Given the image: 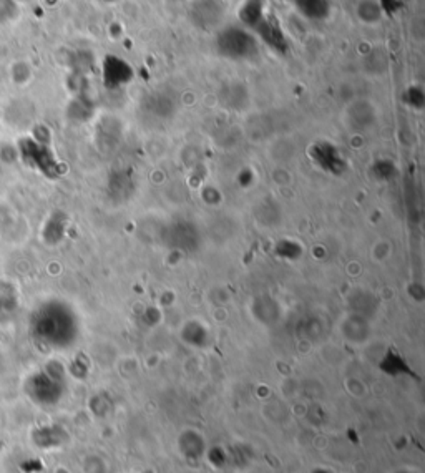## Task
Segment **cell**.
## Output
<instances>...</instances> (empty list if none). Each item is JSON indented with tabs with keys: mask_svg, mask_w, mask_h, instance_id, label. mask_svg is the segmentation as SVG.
<instances>
[{
	"mask_svg": "<svg viewBox=\"0 0 425 473\" xmlns=\"http://www.w3.org/2000/svg\"><path fill=\"white\" fill-rule=\"evenodd\" d=\"M266 8L262 6V0H246L239 11V18L249 29H254L266 15Z\"/></svg>",
	"mask_w": 425,
	"mask_h": 473,
	"instance_id": "7",
	"label": "cell"
},
{
	"mask_svg": "<svg viewBox=\"0 0 425 473\" xmlns=\"http://www.w3.org/2000/svg\"><path fill=\"white\" fill-rule=\"evenodd\" d=\"M298 11L309 20H322L331 13L329 0H294Z\"/></svg>",
	"mask_w": 425,
	"mask_h": 473,
	"instance_id": "6",
	"label": "cell"
},
{
	"mask_svg": "<svg viewBox=\"0 0 425 473\" xmlns=\"http://www.w3.org/2000/svg\"><path fill=\"white\" fill-rule=\"evenodd\" d=\"M133 78V70L127 62L122 58L108 55L103 62V82L108 89H118V86L127 85Z\"/></svg>",
	"mask_w": 425,
	"mask_h": 473,
	"instance_id": "5",
	"label": "cell"
},
{
	"mask_svg": "<svg viewBox=\"0 0 425 473\" xmlns=\"http://www.w3.org/2000/svg\"><path fill=\"white\" fill-rule=\"evenodd\" d=\"M283 2H294V0H283Z\"/></svg>",
	"mask_w": 425,
	"mask_h": 473,
	"instance_id": "8",
	"label": "cell"
},
{
	"mask_svg": "<svg viewBox=\"0 0 425 473\" xmlns=\"http://www.w3.org/2000/svg\"><path fill=\"white\" fill-rule=\"evenodd\" d=\"M311 156L312 162L316 163L319 168L324 169L326 173L341 174L345 171V168H348V163H345L341 151L337 150L334 145L326 143V141H321V143L314 145L311 148Z\"/></svg>",
	"mask_w": 425,
	"mask_h": 473,
	"instance_id": "4",
	"label": "cell"
},
{
	"mask_svg": "<svg viewBox=\"0 0 425 473\" xmlns=\"http://www.w3.org/2000/svg\"><path fill=\"white\" fill-rule=\"evenodd\" d=\"M106 2H113V0H106Z\"/></svg>",
	"mask_w": 425,
	"mask_h": 473,
	"instance_id": "9",
	"label": "cell"
},
{
	"mask_svg": "<svg viewBox=\"0 0 425 473\" xmlns=\"http://www.w3.org/2000/svg\"><path fill=\"white\" fill-rule=\"evenodd\" d=\"M216 48L229 60H249L258 53V42L246 29L226 27L216 37Z\"/></svg>",
	"mask_w": 425,
	"mask_h": 473,
	"instance_id": "1",
	"label": "cell"
},
{
	"mask_svg": "<svg viewBox=\"0 0 425 473\" xmlns=\"http://www.w3.org/2000/svg\"><path fill=\"white\" fill-rule=\"evenodd\" d=\"M191 22L203 30H211L221 25L224 17V7L220 0H196L189 12Z\"/></svg>",
	"mask_w": 425,
	"mask_h": 473,
	"instance_id": "2",
	"label": "cell"
},
{
	"mask_svg": "<svg viewBox=\"0 0 425 473\" xmlns=\"http://www.w3.org/2000/svg\"><path fill=\"white\" fill-rule=\"evenodd\" d=\"M256 32V35L265 42L271 50H274L276 53L286 55L289 50L288 39H286L283 29H281L279 22L276 20L274 15L266 13L265 18L253 29Z\"/></svg>",
	"mask_w": 425,
	"mask_h": 473,
	"instance_id": "3",
	"label": "cell"
}]
</instances>
